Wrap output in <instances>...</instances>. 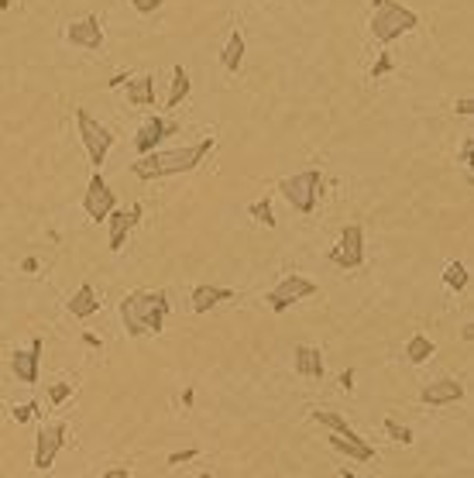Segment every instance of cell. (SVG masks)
I'll list each match as a JSON object with an SVG mask.
<instances>
[{"label": "cell", "instance_id": "cell-22", "mask_svg": "<svg viewBox=\"0 0 474 478\" xmlns=\"http://www.w3.org/2000/svg\"><path fill=\"white\" fill-rule=\"evenodd\" d=\"M433 351H436V344H433L426 334H412V337L406 341V361H412V365L429 361V358H433Z\"/></svg>", "mask_w": 474, "mask_h": 478}, {"label": "cell", "instance_id": "cell-31", "mask_svg": "<svg viewBox=\"0 0 474 478\" xmlns=\"http://www.w3.org/2000/svg\"><path fill=\"white\" fill-rule=\"evenodd\" d=\"M196 454H199L196 447H186V451H172V454H169V464H182V461H192Z\"/></svg>", "mask_w": 474, "mask_h": 478}, {"label": "cell", "instance_id": "cell-4", "mask_svg": "<svg viewBox=\"0 0 474 478\" xmlns=\"http://www.w3.org/2000/svg\"><path fill=\"white\" fill-rule=\"evenodd\" d=\"M320 189H323L320 169H306V172H296V176H289V179L279 182V193H282V196L289 200V206L299 210V213H313V210H316Z\"/></svg>", "mask_w": 474, "mask_h": 478}, {"label": "cell", "instance_id": "cell-12", "mask_svg": "<svg viewBox=\"0 0 474 478\" xmlns=\"http://www.w3.org/2000/svg\"><path fill=\"white\" fill-rule=\"evenodd\" d=\"M138 220H141V203H134L131 210H110L107 213V224H110V252H121L124 248V241H127V234L138 227Z\"/></svg>", "mask_w": 474, "mask_h": 478}, {"label": "cell", "instance_id": "cell-37", "mask_svg": "<svg viewBox=\"0 0 474 478\" xmlns=\"http://www.w3.org/2000/svg\"><path fill=\"white\" fill-rule=\"evenodd\" d=\"M21 269H25V272H38V259H25Z\"/></svg>", "mask_w": 474, "mask_h": 478}, {"label": "cell", "instance_id": "cell-15", "mask_svg": "<svg viewBox=\"0 0 474 478\" xmlns=\"http://www.w3.org/2000/svg\"><path fill=\"white\" fill-rule=\"evenodd\" d=\"M292 368H296V375H303V379H323V355H320V348L296 344V351H292Z\"/></svg>", "mask_w": 474, "mask_h": 478}, {"label": "cell", "instance_id": "cell-10", "mask_svg": "<svg viewBox=\"0 0 474 478\" xmlns=\"http://www.w3.org/2000/svg\"><path fill=\"white\" fill-rule=\"evenodd\" d=\"M179 131V124L175 121H165V117H148L141 128H138V134H134V152L138 155H148V152H155L165 138H172Z\"/></svg>", "mask_w": 474, "mask_h": 478}, {"label": "cell", "instance_id": "cell-5", "mask_svg": "<svg viewBox=\"0 0 474 478\" xmlns=\"http://www.w3.org/2000/svg\"><path fill=\"white\" fill-rule=\"evenodd\" d=\"M76 128H79V138H83V148L90 155V165H103L110 148H114V134L107 124H100L90 110H76Z\"/></svg>", "mask_w": 474, "mask_h": 478}, {"label": "cell", "instance_id": "cell-34", "mask_svg": "<svg viewBox=\"0 0 474 478\" xmlns=\"http://www.w3.org/2000/svg\"><path fill=\"white\" fill-rule=\"evenodd\" d=\"M127 80H131V76H127V73H117V76H114V80H110V83H107V86H110V90H117V86H124V83H127Z\"/></svg>", "mask_w": 474, "mask_h": 478}, {"label": "cell", "instance_id": "cell-17", "mask_svg": "<svg viewBox=\"0 0 474 478\" xmlns=\"http://www.w3.org/2000/svg\"><path fill=\"white\" fill-rule=\"evenodd\" d=\"M127 104L131 107H155V76H138L127 80Z\"/></svg>", "mask_w": 474, "mask_h": 478}, {"label": "cell", "instance_id": "cell-9", "mask_svg": "<svg viewBox=\"0 0 474 478\" xmlns=\"http://www.w3.org/2000/svg\"><path fill=\"white\" fill-rule=\"evenodd\" d=\"M62 444H66V423H59V420L55 423H42L38 427V440H35V468L49 471L55 454L62 451Z\"/></svg>", "mask_w": 474, "mask_h": 478}, {"label": "cell", "instance_id": "cell-7", "mask_svg": "<svg viewBox=\"0 0 474 478\" xmlns=\"http://www.w3.org/2000/svg\"><path fill=\"white\" fill-rule=\"evenodd\" d=\"M316 293V283L313 279H306V276H286L265 300H269V307L275 310V313H286L292 303H299V300H306V296H313Z\"/></svg>", "mask_w": 474, "mask_h": 478}, {"label": "cell", "instance_id": "cell-18", "mask_svg": "<svg viewBox=\"0 0 474 478\" xmlns=\"http://www.w3.org/2000/svg\"><path fill=\"white\" fill-rule=\"evenodd\" d=\"M97 310H100V300H97V289H93L90 283H83V286H79V289L73 293V300H69V313L83 320V317H93Z\"/></svg>", "mask_w": 474, "mask_h": 478}, {"label": "cell", "instance_id": "cell-25", "mask_svg": "<svg viewBox=\"0 0 474 478\" xmlns=\"http://www.w3.org/2000/svg\"><path fill=\"white\" fill-rule=\"evenodd\" d=\"M248 213L258 220V224H265V227H275V213H272V200L265 196V200H255L251 206H248Z\"/></svg>", "mask_w": 474, "mask_h": 478}, {"label": "cell", "instance_id": "cell-38", "mask_svg": "<svg viewBox=\"0 0 474 478\" xmlns=\"http://www.w3.org/2000/svg\"><path fill=\"white\" fill-rule=\"evenodd\" d=\"M83 344H86V348H100V337H97V334H83Z\"/></svg>", "mask_w": 474, "mask_h": 478}, {"label": "cell", "instance_id": "cell-40", "mask_svg": "<svg viewBox=\"0 0 474 478\" xmlns=\"http://www.w3.org/2000/svg\"><path fill=\"white\" fill-rule=\"evenodd\" d=\"M196 478H210V471H203V475H196Z\"/></svg>", "mask_w": 474, "mask_h": 478}, {"label": "cell", "instance_id": "cell-29", "mask_svg": "<svg viewBox=\"0 0 474 478\" xmlns=\"http://www.w3.org/2000/svg\"><path fill=\"white\" fill-rule=\"evenodd\" d=\"M35 413H38V403H25V406H14V409H11V416H14L18 423H28Z\"/></svg>", "mask_w": 474, "mask_h": 478}, {"label": "cell", "instance_id": "cell-8", "mask_svg": "<svg viewBox=\"0 0 474 478\" xmlns=\"http://www.w3.org/2000/svg\"><path fill=\"white\" fill-rule=\"evenodd\" d=\"M117 206V196L110 189V182L100 176V169L90 176V186H86V196H83V210L90 213V220H107V213Z\"/></svg>", "mask_w": 474, "mask_h": 478}, {"label": "cell", "instance_id": "cell-23", "mask_svg": "<svg viewBox=\"0 0 474 478\" xmlns=\"http://www.w3.org/2000/svg\"><path fill=\"white\" fill-rule=\"evenodd\" d=\"M189 90H192V83H189V73L182 69V66H172V90H169V107H179L186 97H189Z\"/></svg>", "mask_w": 474, "mask_h": 478}, {"label": "cell", "instance_id": "cell-21", "mask_svg": "<svg viewBox=\"0 0 474 478\" xmlns=\"http://www.w3.org/2000/svg\"><path fill=\"white\" fill-rule=\"evenodd\" d=\"M313 420H320L323 427H330L334 433H340L344 440H361V433L340 416V413H330V409H313Z\"/></svg>", "mask_w": 474, "mask_h": 478}, {"label": "cell", "instance_id": "cell-19", "mask_svg": "<svg viewBox=\"0 0 474 478\" xmlns=\"http://www.w3.org/2000/svg\"><path fill=\"white\" fill-rule=\"evenodd\" d=\"M220 62H223L227 73H237V69H241V62H245V35H241V32H230V38H227L223 52H220Z\"/></svg>", "mask_w": 474, "mask_h": 478}, {"label": "cell", "instance_id": "cell-26", "mask_svg": "<svg viewBox=\"0 0 474 478\" xmlns=\"http://www.w3.org/2000/svg\"><path fill=\"white\" fill-rule=\"evenodd\" d=\"M395 69V62H392V52H382L378 59H375V66H371V83H378L382 76H388Z\"/></svg>", "mask_w": 474, "mask_h": 478}, {"label": "cell", "instance_id": "cell-39", "mask_svg": "<svg viewBox=\"0 0 474 478\" xmlns=\"http://www.w3.org/2000/svg\"><path fill=\"white\" fill-rule=\"evenodd\" d=\"M344 478H358V475H354V471H347V468H344Z\"/></svg>", "mask_w": 474, "mask_h": 478}, {"label": "cell", "instance_id": "cell-2", "mask_svg": "<svg viewBox=\"0 0 474 478\" xmlns=\"http://www.w3.org/2000/svg\"><path fill=\"white\" fill-rule=\"evenodd\" d=\"M213 152V138H203L199 145H182V148H165V152H148V155H138V162L131 165V172L145 182L151 179H165V176H179V172H189L196 169L206 155Z\"/></svg>", "mask_w": 474, "mask_h": 478}, {"label": "cell", "instance_id": "cell-28", "mask_svg": "<svg viewBox=\"0 0 474 478\" xmlns=\"http://www.w3.org/2000/svg\"><path fill=\"white\" fill-rule=\"evenodd\" d=\"M385 433L392 440H399V444H412V430L402 427V423H395V420H385Z\"/></svg>", "mask_w": 474, "mask_h": 478}, {"label": "cell", "instance_id": "cell-14", "mask_svg": "<svg viewBox=\"0 0 474 478\" xmlns=\"http://www.w3.org/2000/svg\"><path fill=\"white\" fill-rule=\"evenodd\" d=\"M419 399H423L426 406H447V403H460V399H464V385H460L457 379H440V382H429V385L419 392Z\"/></svg>", "mask_w": 474, "mask_h": 478}, {"label": "cell", "instance_id": "cell-13", "mask_svg": "<svg viewBox=\"0 0 474 478\" xmlns=\"http://www.w3.org/2000/svg\"><path fill=\"white\" fill-rule=\"evenodd\" d=\"M42 348H45V341H42V337H35L28 351H14V361H11V368H14L18 382H25V385H35V382H38V361H42Z\"/></svg>", "mask_w": 474, "mask_h": 478}, {"label": "cell", "instance_id": "cell-11", "mask_svg": "<svg viewBox=\"0 0 474 478\" xmlns=\"http://www.w3.org/2000/svg\"><path fill=\"white\" fill-rule=\"evenodd\" d=\"M66 38H69L73 49L100 52V49H103V25H100V18H93V14H90V18H79V21L69 25Z\"/></svg>", "mask_w": 474, "mask_h": 478}, {"label": "cell", "instance_id": "cell-36", "mask_svg": "<svg viewBox=\"0 0 474 478\" xmlns=\"http://www.w3.org/2000/svg\"><path fill=\"white\" fill-rule=\"evenodd\" d=\"M340 385H344V389H354V372H351V368L340 375Z\"/></svg>", "mask_w": 474, "mask_h": 478}, {"label": "cell", "instance_id": "cell-33", "mask_svg": "<svg viewBox=\"0 0 474 478\" xmlns=\"http://www.w3.org/2000/svg\"><path fill=\"white\" fill-rule=\"evenodd\" d=\"M457 114H460V117H471V114H474V100H471V97H460V100H457Z\"/></svg>", "mask_w": 474, "mask_h": 478}, {"label": "cell", "instance_id": "cell-20", "mask_svg": "<svg viewBox=\"0 0 474 478\" xmlns=\"http://www.w3.org/2000/svg\"><path fill=\"white\" fill-rule=\"evenodd\" d=\"M330 447L334 451H340V454H347V457H354V461H371L375 457V447L361 437V440H344L340 433H334L330 437Z\"/></svg>", "mask_w": 474, "mask_h": 478}, {"label": "cell", "instance_id": "cell-32", "mask_svg": "<svg viewBox=\"0 0 474 478\" xmlns=\"http://www.w3.org/2000/svg\"><path fill=\"white\" fill-rule=\"evenodd\" d=\"M471 152H474V138H464V148H460V165L471 169Z\"/></svg>", "mask_w": 474, "mask_h": 478}, {"label": "cell", "instance_id": "cell-3", "mask_svg": "<svg viewBox=\"0 0 474 478\" xmlns=\"http://www.w3.org/2000/svg\"><path fill=\"white\" fill-rule=\"evenodd\" d=\"M368 28H371L378 45H392L406 32L419 28V14L402 8L399 0H371V25Z\"/></svg>", "mask_w": 474, "mask_h": 478}, {"label": "cell", "instance_id": "cell-27", "mask_svg": "<svg viewBox=\"0 0 474 478\" xmlns=\"http://www.w3.org/2000/svg\"><path fill=\"white\" fill-rule=\"evenodd\" d=\"M69 396H73V385H69V382H52V385H49V403H52V406H62Z\"/></svg>", "mask_w": 474, "mask_h": 478}, {"label": "cell", "instance_id": "cell-16", "mask_svg": "<svg viewBox=\"0 0 474 478\" xmlns=\"http://www.w3.org/2000/svg\"><path fill=\"white\" fill-rule=\"evenodd\" d=\"M230 296H234V289H227V286H196L192 289V313H206L216 303H227Z\"/></svg>", "mask_w": 474, "mask_h": 478}, {"label": "cell", "instance_id": "cell-24", "mask_svg": "<svg viewBox=\"0 0 474 478\" xmlns=\"http://www.w3.org/2000/svg\"><path fill=\"white\" fill-rule=\"evenodd\" d=\"M443 286L453 289V293H460V289L467 286V269H464L460 262H450V265L443 269Z\"/></svg>", "mask_w": 474, "mask_h": 478}, {"label": "cell", "instance_id": "cell-30", "mask_svg": "<svg viewBox=\"0 0 474 478\" xmlns=\"http://www.w3.org/2000/svg\"><path fill=\"white\" fill-rule=\"evenodd\" d=\"M131 8H134L138 14H155V11L162 8V0H131Z\"/></svg>", "mask_w": 474, "mask_h": 478}, {"label": "cell", "instance_id": "cell-1", "mask_svg": "<svg viewBox=\"0 0 474 478\" xmlns=\"http://www.w3.org/2000/svg\"><path fill=\"white\" fill-rule=\"evenodd\" d=\"M169 317V293L165 289H134L121 300V324L131 337L162 334Z\"/></svg>", "mask_w": 474, "mask_h": 478}, {"label": "cell", "instance_id": "cell-6", "mask_svg": "<svg viewBox=\"0 0 474 478\" xmlns=\"http://www.w3.org/2000/svg\"><path fill=\"white\" fill-rule=\"evenodd\" d=\"M330 262L337 269H361L364 265V227L347 224L340 230V241L330 248Z\"/></svg>", "mask_w": 474, "mask_h": 478}, {"label": "cell", "instance_id": "cell-35", "mask_svg": "<svg viewBox=\"0 0 474 478\" xmlns=\"http://www.w3.org/2000/svg\"><path fill=\"white\" fill-rule=\"evenodd\" d=\"M103 478H131V471H127V468H110Z\"/></svg>", "mask_w": 474, "mask_h": 478}]
</instances>
